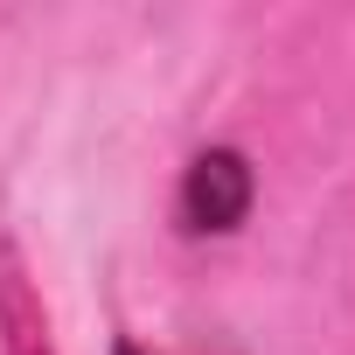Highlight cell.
Returning <instances> with one entry per match:
<instances>
[{
	"label": "cell",
	"mask_w": 355,
	"mask_h": 355,
	"mask_svg": "<svg viewBox=\"0 0 355 355\" xmlns=\"http://www.w3.org/2000/svg\"><path fill=\"white\" fill-rule=\"evenodd\" d=\"M251 216V160L237 146H209L182 174V223L202 237H223Z\"/></svg>",
	"instance_id": "1"
},
{
	"label": "cell",
	"mask_w": 355,
	"mask_h": 355,
	"mask_svg": "<svg viewBox=\"0 0 355 355\" xmlns=\"http://www.w3.org/2000/svg\"><path fill=\"white\" fill-rule=\"evenodd\" d=\"M112 355H139V348H132V341H119V348H112Z\"/></svg>",
	"instance_id": "2"
}]
</instances>
